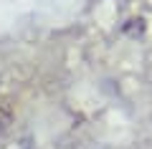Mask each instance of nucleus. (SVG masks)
Returning <instances> with one entry per match:
<instances>
[{"mask_svg": "<svg viewBox=\"0 0 152 149\" xmlns=\"http://www.w3.org/2000/svg\"><path fill=\"white\" fill-rule=\"evenodd\" d=\"M10 121H13V109H10V104L0 101V134L10 126Z\"/></svg>", "mask_w": 152, "mask_h": 149, "instance_id": "nucleus-1", "label": "nucleus"}]
</instances>
